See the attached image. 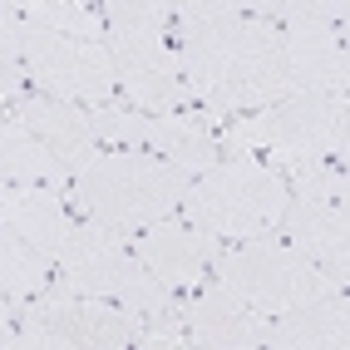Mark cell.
I'll list each match as a JSON object with an SVG mask.
<instances>
[{"mask_svg": "<svg viewBox=\"0 0 350 350\" xmlns=\"http://www.w3.org/2000/svg\"><path fill=\"white\" fill-rule=\"evenodd\" d=\"M173 25L183 84L193 89V104L207 109V129L227 124L232 113H262L296 94L282 59V30L247 5H173Z\"/></svg>", "mask_w": 350, "mask_h": 350, "instance_id": "obj_1", "label": "cell"}, {"mask_svg": "<svg viewBox=\"0 0 350 350\" xmlns=\"http://www.w3.org/2000/svg\"><path fill=\"white\" fill-rule=\"evenodd\" d=\"M188 188H193V173L133 148L99 153L69 178V198L79 202V213L109 232H144L168 222L183 207Z\"/></svg>", "mask_w": 350, "mask_h": 350, "instance_id": "obj_2", "label": "cell"}, {"mask_svg": "<svg viewBox=\"0 0 350 350\" xmlns=\"http://www.w3.org/2000/svg\"><path fill=\"white\" fill-rule=\"evenodd\" d=\"M217 148L252 158L262 153L267 168L282 178L311 168V163L345 158V94H291L262 113H237V124H222Z\"/></svg>", "mask_w": 350, "mask_h": 350, "instance_id": "obj_3", "label": "cell"}, {"mask_svg": "<svg viewBox=\"0 0 350 350\" xmlns=\"http://www.w3.org/2000/svg\"><path fill=\"white\" fill-rule=\"evenodd\" d=\"M109 20V59H113V75H119V89L129 94L133 109L153 113H178L193 104V89L183 84V69L178 55L168 44V20L173 5H133V0H119V5H104L99 10Z\"/></svg>", "mask_w": 350, "mask_h": 350, "instance_id": "obj_4", "label": "cell"}, {"mask_svg": "<svg viewBox=\"0 0 350 350\" xmlns=\"http://www.w3.org/2000/svg\"><path fill=\"white\" fill-rule=\"evenodd\" d=\"M59 291L69 296H94V301H119L124 311H138L148 331H178V306L173 291H163L144 262L129 252L119 232L99 222H79L59 256Z\"/></svg>", "mask_w": 350, "mask_h": 350, "instance_id": "obj_5", "label": "cell"}, {"mask_svg": "<svg viewBox=\"0 0 350 350\" xmlns=\"http://www.w3.org/2000/svg\"><path fill=\"white\" fill-rule=\"evenodd\" d=\"M286 202H291V188L276 168L256 158H232V163H213L193 183L183 198V213H188V227L217 242H252L282 222Z\"/></svg>", "mask_w": 350, "mask_h": 350, "instance_id": "obj_6", "label": "cell"}, {"mask_svg": "<svg viewBox=\"0 0 350 350\" xmlns=\"http://www.w3.org/2000/svg\"><path fill=\"white\" fill-rule=\"evenodd\" d=\"M213 271H217V286H227L247 311L267 316V321L271 316H291L301 306H316L325 296H345V291H336L325 282L301 252H291L286 242H271V237H252V242H237V247H222Z\"/></svg>", "mask_w": 350, "mask_h": 350, "instance_id": "obj_7", "label": "cell"}, {"mask_svg": "<svg viewBox=\"0 0 350 350\" xmlns=\"http://www.w3.org/2000/svg\"><path fill=\"white\" fill-rule=\"evenodd\" d=\"M148 321L138 311L109 306L94 296H69L55 291L25 306L10 321V345L15 350H133L144 340Z\"/></svg>", "mask_w": 350, "mask_h": 350, "instance_id": "obj_8", "label": "cell"}, {"mask_svg": "<svg viewBox=\"0 0 350 350\" xmlns=\"http://www.w3.org/2000/svg\"><path fill=\"white\" fill-rule=\"evenodd\" d=\"M20 64H25V79H35L59 104L104 109L113 99V89H119V75H113L104 40H75V35H50V30L25 25Z\"/></svg>", "mask_w": 350, "mask_h": 350, "instance_id": "obj_9", "label": "cell"}, {"mask_svg": "<svg viewBox=\"0 0 350 350\" xmlns=\"http://www.w3.org/2000/svg\"><path fill=\"white\" fill-rule=\"evenodd\" d=\"M129 252L144 262V271L163 291H198L202 276L217 267L222 242L198 232V227H188V222H158V227L133 232Z\"/></svg>", "mask_w": 350, "mask_h": 350, "instance_id": "obj_10", "label": "cell"}, {"mask_svg": "<svg viewBox=\"0 0 350 350\" xmlns=\"http://www.w3.org/2000/svg\"><path fill=\"white\" fill-rule=\"evenodd\" d=\"M282 232H286L291 252H301L336 291H345V242H350L345 202H336V198H296L291 193L286 213H282Z\"/></svg>", "mask_w": 350, "mask_h": 350, "instance_id": "obj_11", "label": "cell"}, {"mask_svg": "<svg viewBox=\"0 0 350 350\" xmlns=\"http://www.w3.org/2000/svg\"><path fill=\"white\" fill-rule=\"evenodd\" d=\"M178 325L198 350H262L267 316L247 311L227 286L193 291L188 306H178Z\"/></svg>", "mask_w": 350, "mask_h": 350, "instance_id": "obj_12", "label": "cell"}, {"mask_svg": "<svg viewBox=\"0 0 350 350\" xmlns=\"http://www.w3.org/2000/svg\"><path fill=\"white\" fill-rule=\"evenodd\" d=\"M0 227L15 232L20 242H30L40 256L59 262L79 222H75V213L64 207L59 193H50V188H25V183H0Z\"/></svg>", "mask_w": 350, "mask_h": 350, "instance_id": "obj_13", "label": "cell"}, {"mask_svg": "<svg viewBox=\"0 0 350 350\" xmlns=\"http://www.w3.org/2000/svg\"><path fill=\"white\" fill-rule=\"evenodd\" d=\"M10 109L20 113V124H25L69 173H79L89 158H99V138H94V129H89V109L59 104L50 94H20Z\"/></svg>", "mask_w": 350, "mask_h": 350, "instance_id": "obj_14", "label": "cell"}, {"mask_svg": "<svg viewBox=\"0 0 350 350\" xmlns=\"http://www.w3.org/2000/svg\"><path fill=\"white\" fill-rule=\"evenodd\" d=\"M138 148H153V158L163 153V163H173L183 173H207L217 163V133L207 129L193 113H144V129H138Z\"/></svg>", "mask_w": 350, "mask_h": 350, "instance_id": "obj_15", "label": "cell"}, {"mask_svg": "<svg viewBox=\"0 0 350 350\" xmlns=\"http://www.w3.org/2000/svg\"><path fill=\"white\" fill-rule=\"evenodd\" d=\"M262 350H345V296H325L291 316H271Z\"/></svg>", "mask_w": 350, "mask_h": 350, "instance_id": "obj_16", "label": "cell"}, {"mask_svg": "<svg viewBox=\"0 0 350 350\" xmlns=\"http://www.w3.org/2000/svg\"><path fill=\"white\" fill-rule=\"evenodd\" d=\"M50 286V256H40L30 242H20L15 232L0 227V296L30 301Z\"/></svg>", "mask_w": 350, "mask_h": 350, "instance_id": "obj_17", "label": "cell"}, {"mask_svg": "<svg viewBox=\"0 0 350 350\" xmlns=\"http://www.w3.org/2000/svg\"><path fill=\"white\" fill-rule=\"evenodd\" d=\"M20 20L50 35H75V40H104V15L79 0H40V5H20Z\"/></svg>", "mask_w": 350, "mask_h": 350, "instance_id": "obj_18", "label": "cell"}, {"mask_svg": "<svg viewBox=\"0 0 350 350\" xmlns=\"http://www.w3.org/2000/svg\"><path fill=\"white\" fill-rule=\"evenodd\" d=\"M25 94V64H20V50H0V99H20Z\"/></svg>", "mask_w": 350, "mask_h": 350, "instance_id": "obj_19", "label": "cell"}, {"mask_svg": "<svg viewBox=\"0 0 350 350\" xmlns=\"http://www.w3.org/2000/svg\"><path fill=\"white\" fill-rule=\"evenodd\" d=\"M133 350H193V345L183 340V331H144V340Z\"/></svg>", "mask_w": 350, "mask_h": 350, "instance_id": "obj_20", "label": "cell"}, {"mask_svg": "<svg viewBox=\"0 0 350 350\" xmlns=\"http://www.w3.org/2000/svg\"><path fill=\"white\" fill-rule=\"evenodd\" d=\"M10 321H15V311H10V301L0 296V331H10Z\"/></svg>", "mask_w": 350, "mask_h": 350, "instance_id": "obj_21", "label": "cell"}, {"mask_svg": "<svg viewBox=\"0 0 350 350\" xmlns=\"http://www.w3.org/2000/svg\"><path fill=\"white\" fill-rule=\"evenodd\" d=\"M0 350H15V345H10V336H5V331H0Z\"/></svg>", "mask_w": 350, "mask_h": 350, "instance_id": "obj_22", "label": "cell"}, {"mask_svg": "<svg viewBox=\"0 0 350 350\" xmlns=\"http://www.w3.org/2000/svg\"><path fill=\"white\" fill-rule=\"evenodd\" d=\"M0 129H5V113H0Z\"/></svg>", "mask_w": 350, "mask_h": 350, "instance_id": "obj_23", "label": "cell"}]
</instances>
